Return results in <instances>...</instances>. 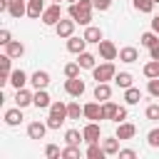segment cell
Returning a JSON list of instances; mask_svg holds the SVG:
<instances>
[{"instance_id":"obj_1","label":"cell","mask_w":159,"mask_h":159,"mask_svg":"<svg viewBox=\"0 0 159 159\" xmlns=\"http://www.w3.org/2000/svg\"><path fill=\"white\" fill-rule=\"evenodd\" d=\"M114 75H117V67L112 60H104L102 65H97L92 70V80H97V82H109V80H114Z\"/></svg>"},{"instance_id":"obj_2","label":"cell","mask_w":159,"mask_h":159,"mask_svg":"<svg viewBox=\"0 0 159 159\" xmlns=\"http://www.w3.org/2000/svg\"><path fill=\"white\" fill-rule=\"evenodd\" d=\"M42 25H47V27H55L60 20H62V7H60V2H55V5H50V7H45V12H42Z\"/></svg>"},{"instance_id":"obj_3","label":"cell","mask_w":159,"mask_h":159,"mask_svg":"<svg viewBox=\"0 0 159 159\" xmlns=\"http://www.w3.org/2000/svg\"><path fill=\"white\" fill-rule=\"evenodd\" d=\"M65 92H67L70 97L80 99V97L84 94V80H80V77H67V82H65Z\"/></svg>"},{"instance_id":"obj_4","label":"cell","mask_w":159,"mask_h":159,"mask_svg":"<svg viewBox=\"0 0 159 159\" xmlns=\"http://www.w3.org/2000/svg\"><path fill=\"white\" fill-rule=\"evenodd\" d=\"M75 20L72 17H62L57 25H55V32H57V37H62V40H67V37H72L75 35Z\"/></svg>"},{"instance_id":"obj_5","label":"cell","mask_w":159,"mask_h":159,"mask_svg":"<svg viewBox=\"0 0 159 159\" xmlns=\"http://www.w3.org/2000/svg\"><path fill=\"white\" fill-rule=\"evenodd\" d=\"M67 15H70V17H72L77 25H84V27L92 22V12H82V10H77V5H75V2H70V10H67Z\"/></svg>"},{"instance_id":"obj_6","label":"cell","mask_w":159,"mask_h":159,"mask_svg":"<svg viewBox=\"0 0 159 159\" xmlns=\"http://www.w3.org/2000/svg\"><path fill=\"white\" fill-rule=\"evenodd\" d=\"M30 84H32L35 89H45V87L50 84V72H47V70H35V72L30 75Z\"/></svg>"},{"instance_id":"obj_7","label":"cell","mask_w":159,"mask_h":159,"mask_svg":"<svg viewBox=\"0 0 159 159\" xmlns=\"http://www.w3.org/2000/svg\"><path fill=\"white\" fill-rule=\"evenodd\" d=\"M82 134H84V142H87V144H94V142H99L102 129H99V124H97V122H87V124H84V129H82Z\"/></svg>"},{"instance_id":"obj_8","label":"cell","mask_w":159,"mask_h":159,"mask_svg":"<svg viewBox=\"0 0 159 159\" xmlns=\"http://www.w3.org/2000/svg\"><path fill=\"white\" fill-rule=\"evenodd\" d=\"M97 47H99V57H102V60H117V57H119V50H117L114 42H109V40H102Z\"/></svg>"},{"instance_id":"obj_9","label":"cell","mask_w":159,"mask_h":159,"mask_svg":"<svg viewBox=\"0 0 159 159\" xmlns=\"http://www.w3.org/2000/svg\"><path fill=\"white\" fill-rule=\"evenodd\" d=\"M12 57L10 55H2L0 57V84H10V75H12Z\"/></svg>"},{"instance_id":"obj_10","label":"cell","mask_w":159,"mask_h":159,"mask_svg":"<svg viewBox=\"0 0 159 159\" xmlns=\"http://www.w3.org/2000/svg\"><path fill=\"white\" fill-rule=\"evenodd\" d=\"M84 119H89V122H99V119H104V114H102V104H99V102H87V104H84Z\"/></svg>"},{"instance_id":"obj_11","label":"cell","mask_w":159,"mask_h":159,"mask_svg":"<svg viewBox=\"0 0 159 159\" xmlns=\"http://www.w3.org/2000/svg\"><path fill=\"white\" fill-rule=\"evenodd\" d=\"M47 122H30L27 124V137L30 139H45V134H47Z\"/></svg>"},{"instance_id":"obj_12","label":"cell","mask_w":159,"mask_h":159,"mask_svg":"<svg viewBox=\"0 0 159 159\" xmlns=\"http://www.w3.org/2000/svg\"><path fill=\"white\" fill-rule=\"evenodd\" d=\"M32 99H35V92H30V89H25V87H20V89H15V104L17 107H27V104H32Z\"/></svg>"},{"instance_id":"obj_13","label":"cell","mask_w":159,"mask_h":159,"mask_svg":"<svg viewBox=\"0 0 159 159\" xmlns=\"http://www.w3.org/2000/svg\"><path fill=\"white\" fill-rule=\"evenodd\" d=\"M45 0H27V17H32V20H40L42 17V12H45Z\"/></svg>"},{"instance_id":"obj_14","label":"cell","mask_w":159,"mask_h":159,"mask_svg":"<svg viewBox=\"0 0 159 159\" xmlns=\"http://www.w3.org/2000/svg\"><path fill=\"white\" fill-rule=\"evenodd\" d=\"M10 17L20 20L22 15H27V0H10V7H7Z\"/></svg>"},{"instance_id":"obj_15","label":"cell","mask_w":159,"mask_h":159,"mask_svg":"<svg viewBox=\"0 0 159 159\" xmlns=\"http://www.w3.org/2000/svg\"><path fill=\"white\" fill-rule=\"evenodd\" d=\"M87 45H89V42L84 40V35H82V37H75V35H72V37H67V50H70L72 55L84 52V47H87Z\"/></svg>"},{"instance_id":"obj_16","label":"cell","mask_w":159,"mask_h":159,"mask_svg":"<svg viewBox=\"0 0 159 159\" xmlns=\"http://www.w3.org/2000/svg\"><path fill=\"white\" fill-rule=\"evenodd\" d=\"M137 60H139V50H137V47L127 45V47H122V50H119V62L132 65V62H137Z\"/></svg>"},{"instance_id":"obj_17","label":"cell","mask_w":159,"mask_h":159,"mask_svg":"<svg viewBox=\"0 0 159 159\" xmlns=\"http://www.w3.org/2000/svg\"><path fill=\"white\" fill-rule=\"evenodd\" d=\"M32 104H35L37 109H50L52 99H50V94H47V87H45V89H35V99H32Z\"/></svg>"},{"instance_id":"obj_18","label":"cell","mask_w":159,"mask_h":159,"mask_svg":"<svg viewBox=\"0 0 159 159\" xmlns=\"http://www.w3.org/2000/svg\"><path fill=\"white\" fill-rule=\"evenodd\" d=\"M20 122H22V107H12V109H7L5 112V124L7 127H20Z\"/></svg>"},{"instance_id":"obj_19","label":"cell","mask_w":159,"mask_h":159,"mask_svg":"<svg viewBox=\"0 0 159 159\" xmlns=\"http://www.w3.org/2000/svg\"><path fill=\"white\" fill-rule=\"evenodd\" d=\"M119 139H132L134 134H137V127L132 124V122H119L117 124V132H114Z\"/></svg>"},{"instance_id":"obj_20","label":"cell","mask_w":159,"mask_h":159,"mask_svg":"<svg viewBox=\"0 0 159 159\" xmlns=\"http://www.w3.org/2000/svg\"><path fill=\"white\" fill-rule=\"evenodd\" d=\"M84 40H87V42H92V45H99V42L104 40V35H102V30H99V27L87 25V27H84Z\"/></svg>"},{"instance_id":"obj_21","label":"cell","mask_w":159,"mask_h":159,"mask_svg":"<svg viewBox=\"0 0 159 159\" xmlns=\"http://www.w3.org/2000/svg\"><path fill=\"white\" fill-rule=\"evenodd\" d=\"M77 62H80L82 70H94V67H97V57H94L92 52H87V50L77 55Z\"/></svg>"},{"instance_id":"obj_22","label":"cell","mask_w":159,"mask_h":159,"mask_svg":"<svg viewBox=\"0 0 159 159\" xmlns=\"http://www.w3.org/2000/svg\"><path fill=\"white\" fill-rule=\"evenodd\" d=\"M27 82H30V77H27V72H25V70H12V75H10V84H12L15 89L25 87Z\"/></svg>"},{"instance_id":"obj_23","label":"cell","mask_w":159,"mask_h":159,"mask_svg":"<svg viewBox=\"0 0 159 159\" xmlns=\"http://www.w3.org/2000/svg\"><path fill=\"white\" fill-rule=\"evenodd\" d=\"M119 137L114 134V137H107V139H102V149L107 152V157H112V154H119Z\"/></svg>"},{"instance_id":"obj_24","label":"cell","mask_w":159,"mask_h":159,"mask_svg":"<svg viewBox=\"0 0 159 159\" xmlns=\"http://www.w3.org/2000/svg\"><path fill=\"white\" fill-rule=\"evenodd\" d=\"M109 97H112V87H109V82H97V87H94V99L107 102Z\"/></svg>"},{"instance_id":"obj_25","label":"cell","mask_w":159,"mask_h":159,"mask_svg":"<svg viewBox=\"0 0 159 159\" xmlns=\"http://www.w3.org/2000/svg\"><path fill=\"white\" fill-rule=\"evenodd\" d=\"M5 55H10L12 60H15V57H22V55H25V45L17 42V40H12V42L5 45Z\"/></svg>"},{"instance_id":"obj_26","label":"cell","mask_w":159,"mask_h":159,"mask_svg":"<svg viewBox=\"0 0 159 159\" xmlns=\"http://www.w3.org/2000/svg\"><path fill=\"white\" fill-rule=\"evenodd\" d=\"M50 114H52V117H60V119H65V122L70 119V117H67V104H65V102H60V99L50 104Z\"/></svg>"},{"instance_id":"obj_27","label":"cell","mask_w":159,"mask_h":159,"mask_svg":"<svg viewBox=\"0 0 159 159\" xmlns=\"http://www.w3.org/2000/svg\"><path fill=\"white\" fill-rule=\"evenodd\" d=\"M84 157H87V159H104V157H107V152L102 149V144H99V142H94V144H89V147H87Z\"/></svg>"},{"instance_id":"obj_28","label":"cell","mask_w":159,"mask_h":159,"mask_svg":"<svg viewBox=\"0 0 159 159\" xmlns=\"http://www.w3.org/2000/svg\"><path fill=\"white\" fill-rule=\"evenodd\" d=\"M139 99H142V92L137 89V87H127L124 89V104H139Z\"/></svg>"},{"instance_id":"obj_29","label":"cell","mask_w":159,"mask_h":159,"mask_svg":"<svg viewBox=\"0 0 159 159\" xmlns=\"http://www.w3.org/2000/svg\"><path fill=\"white\" fill-rule=\"evenodd\" d=\"M67 117H70V119L84 117V104H80V102H67Z\"/></svg>"},{"instance_id":"obj_30","label":"cell","mask_w":159,"mask_h":159,"mask_svg":"<svg viewBox=\"0 0 159 159\" xmlns=\"http://www.w3.org/2000/svg\"><path fill=\"white\" fill-rule=\"evenodd\" d=\"M139 42H142V47H154L157 42H159V32H154V30H149V32H142V37H139Z\"/></svg>"},{"instance_id":"obj_31","label":"cell","mask_w":159,"mask_h":159,"mask_svg":"<svg viewBox=\"0 0 159 159\" xmlns=\"http://www.w3.org/2000/svg\"><path fill=\"white\" fill-rule=\"evenodd\" d=\"M65 142L80 147V142H84V134H82L80 129H67V132H65Z\"/></svg>"},{"instance_id":"obj_32","label":"cell","mask_w":159,"mask_h":159,"mask_svg":"<svg viewBox=\"0 0 159 159\" xmlns=\"http://www.w3.org/2000/svg\"><path fill=\"white\" fill-rule=\"evenodd\" d=\"M132 5H134V10L137 12H144V15H149L152 10H154V0H132Z\"/></svg>"},{"instance_id":"obj_33","label":"cell","mask_w":159,"mask_h":159,"mask_svg":"<svg viewBox=\"0 0 159 159\" xmlns=\"http://www.w3.org/2000/svg\"><path fill=\"white\" fill-rule=\"evenodd\" d=\"M132 80H134V77H132L129 72H117V75H114V84H117V87H122V89L132 87Z\"/></svg>"},{"instance_id":"obj_34","label":"cell","mask_w":159,"mask_h":159,"mask_svg":"<svg viewBox=\"0 0 159 159\" xmlns=\"http://www.w3.org/2000/svg\"><path fill=\"white\" fill-rule=\"evenodd\" d=\"M117 107H119V104H114L112 99H107V102H102V114H104V119H112V122H114V114H117Z\"/></svg>"},{"instance_id":"obj_35","label":"cell","mask_w":159,"mask_h":159,"mask_svg":"<svg viewBox=\"0 0 159 159\" xmlns=\"http://www.w3.org/2000/svg\"><path fill=\"white\" fill-rule=\"evenodd\" d=\"M144 77H159V60H152V62H147L144 65Z\"/></svg>"},{"instance_id":"obj_36","label":"cell","mask_w":159,"mask_h":159,"mask_svg":"<svg viewBox=\"0 0 159 159\" xmlns=\"http://www.w3.org/2000/svg\"><path fill=\"white\" fill-rule=\"evenodd\" d=\"M82 152H80V147H75V144H67L65 149H62V159H77Z\"/></svg>"},{"instance_id":"obj_37","label":"cell","mask_w":159,"mask_h":159,"mask_svg":"<svg viewBox=\"0 0 159 159\" xmlns=\"http://www.w3.org/2000/svg\"><path fill=\"white\" fill-rule=\"evenodd\" d=\"M45 157H47V159H60V157H62V149H60L57 144H47V147H45Z\"/></svg>"},{"instance_id":"obj_38","label":"cell","mask_w":159,"mask_h":159,"mask_svg":"<svg viewBox=\"0 0 159 159\" xmlns=\"http://www.w3.org/2000/svg\"><path fill=\"white\" fill-rule=\"evenodd\" d=\"M80 62H70V65H65V77H80Z\"/></svg>"},{"instance_id":"obj_39","label":"cell","mask_w":159,"mask_h":159,"mask_svg":"<svg viewBox=\"0 0 159 159\" xmlns=\"http://www.w3.org/2000/svg\"><path fill=\"white\" fill-rule=\"evenodd\" d=\"M147 144H149V147H154V149L159 147V127H154V129L147 134Z\"/></svg>"},{"instance_id":"obj_40","label":"cell","mask_w":159,"mask_h":159,"mask_svg":"<svg viewBox=\"0 0 159 159\" xmlns=\"http://www.w3.org/2000/svg\"><path fill=\"white\" fill-rule=\"evenodd\" d=\"M147 92H149L152 97H159V77H152V80H149V84H147Z\"/></svg>"},{"instance_id":"obj_41","label":"cell","mask_w":159,"mask_h":159,"mask_svg":"<svg viewBox=\"0 0 159 159\" xmlns=\"http://www.w3.org/2000/svg\"><path fill=\"white\" fill-rule=\"evenodd\" d=\"M75 5H77V10H82V12H92V10H94V2H92V0H77Z\"/></svg>"},{"instance_id":"obj_42","label":"cell","mask_w":159,"mask_h":159,"mask_svg":"<svg viewBox=\"0 0 159 159\" xmlns=\"http://www.w3.org/2000/svg\"><path fill=\"white\" fill-rule=\"evenodd\" d=\"M144 114H147V119H159V104H149L144 109Z\"/></svg>"},{"instance_id":"obj_43","label":"cell","mask_w":159,"mask_h":159,"mask_svg":"<svg viewBox=\"0 0 159 159\" xmlns=\"http://www.w3.org/2000/svg\"><path fill=\"white\" fill-rule=\"evenodd\" d=\"M62 124H65V119H60V117H52V114L47 117V127H50V129H60Z\"/></svg>"},{"instance_id":"obj_44","label":"cell","mask_w":159,"mask_h":159,"mask_svg":"<svg viewBox=\"0 0 159 159\" xmlns=\"http://www.w3.org/2000/svg\"><path fill=\"white\" fill-rule=\"evenodd\" d=\"M92 2H94V10H99V12L109 10V5H112V0H92Z\"/></svg>"},{"instance_id":"obj_45","label":"cell","mask_w":159,"mask_h":159,"mask_svg":"<svg viewBox=\"0 0 159 159\" xmlns=\"http://www.w3.org/2000/svg\"><path fill=\"white\" fill-rule=\"evenodd\" d=\"M7 42H12V35H10V30H5V27H2V30H0V45L5 47Z\"/></svg>"},{"instance_id":"obj_46","label":"cell","mask_w":159,"mask_h":159,"mask_svg":"<svg viewBox=\"0 0 159 159\" xmlns=\"http://www.w3.org/2000/svg\"><path fill=\"white\" fill-rule=\"evenodd\" d=\"M114 122H127V107H117V114H114Z\"/></svg>"},{"instance_id":"obj_47","label":"cell","mask_w":159,"mask_h":159,"mask_svg":"<svg viewBox=\"0 0 159 159\" xmlns=\"http://www.w3.org/2000/svg\"><path fill=\"white\" fill-rule=\"evenodd\" d=\"M137 152L134 149H119V159H134Z\"/></svg>"},{"instance_id":"obj_48","label":"cell","mask_w":159,"mask_h":159,"mask_svg":"<svg viewBox=\"0 0 159 159\" xmlns=\"http://www.w3.org/2000/svg\"><path fill=\"white\" fill-rule=\"evenodd\" d=\"M149 60H159V42L154 47H149Z\"/></svg>"},{"instance_id":"obj_49","label":"cell","mask_w":159,"mask_h":159,"mask_svg":"<svg viewBox=\"0 0 159 159\" xmlns=\"http://www.w3.org/2000/svg\"><path fill=\"white\" fill-rule=\"evenodd\" d=\"M152 30H154V32H159V15H154V17H152Z\"/></svg>"},{"instance_id":"obj_50","label":"cell","mask_w":159,"mask_h":159,"mask_svg":"<svg viewBox=\"0 0 159 159\" xmlns=\"http://www.w3.org/2000/svg\"><path fill=\"white\" fill-rule=\"evenodd\" d=\"M55 2H60V0H55Z\"/></svg>"},{"instance_id":"obj_51","label":"cell","mask_w":159,"mask_h":159,"mask_svg":"<svg viewBox=\"0 0 159 159\" xmlns=\"http://www.w3.org/2000/svg\"><path fill=\"white\" fill-rule=\"evenodd\" d=\"M154 2H159V0H154Z\"/></svg>"}]
</instances>
